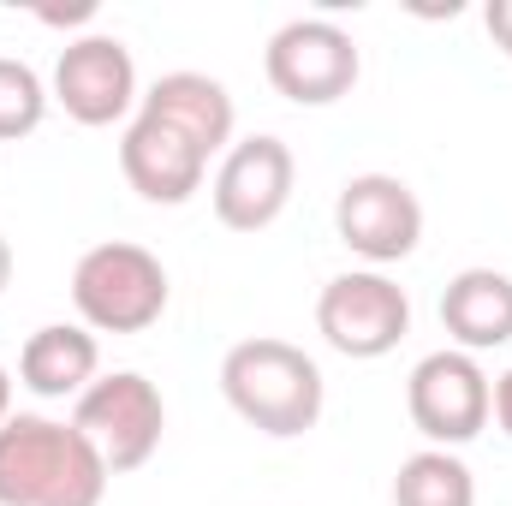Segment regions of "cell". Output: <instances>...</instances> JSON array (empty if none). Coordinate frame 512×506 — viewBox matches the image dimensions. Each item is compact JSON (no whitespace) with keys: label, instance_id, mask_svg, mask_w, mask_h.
I'll use <instances>...</instances> for the list:
<instances>
[{"label":"cell","instance_id":"ba28073f","mask_svg":"<svg viewBox=\"0 0 512 506\" xmlns=\"http://www.w3.org/2000/svg\"><path fill=\"white\" fill-rule=\"evenodd\" d=\"M334 233H340L346 251L376 262V268L405 262L423 239V203L393 173H358L334 197Z\"/></svg>","mask_w":512,"mask_h":506},{"label":"cell","instance_id":"ac0fdd59","mask_svg":"<svg viewBox=\"0 0 512 506\" xmlns=\"http://www.w3.org/2000/svg\"><path fill=\"white\" fill-rule=\"evenodd\" d=\"M489 417L501 423V435L512 441V370H507L501 381H495V411H489Z\"/></svg>","mask_w":512,"mask_h":506},{"label":"cell","instance_id":"6da1fadb","mask_svg":"<svg viewBox=\"0 0 512 506\" xmlns=\"http://www.w3.org/2000/svg\"><path fill=\"white\" fill-rule=\"evenodd\" d=\"M102 453L54 417H6L0 423V506H102L108 495Z\"/></svg>","mask_w":512,"mask_h":506},{"label":"cell","instance_id":"ffe728a7","mask_svg":"<svg viewBox=\"0 0 512 506\" xmlns=\"http://www.w3.org/2000/svg\"><path fill=\"white\" fill-rule=\"evenodd\" d=\"M6 286H12V245L0 239V292H6Z\"/></svg>","mask_w":512,"mask_h":506},{"label":"cell","instance_id":"7a4b0ae2","mask_svg":"<svg viewBox=\"0 0 512 506\" xmlns=\"http://www.w3.org/2000/svg\"><path fill=\"white\" fill-rule=\"evenodd\" d=\"M221 393L268 441L310 435L322 423V399H328L316 358L304 346H292V340H274V334L239 340L221 358Z\"/></svg>","mask_w":512,"mask_h":506},{"label":"cell","instance_id":"8fae6325","mask_svg":"<svg viewBox=\"0 0 512 506\" xmlns=\"http://www.w3.org/2000/svg\"><path fill=\"white\" fill-rule=\"evenodd\" d=\"M120 173H126V185L143 203L179 209V203H191V197L203 191L209 155H203L185 131H173L167 120L137 114L126 126V137H120Z\"/></svg>","mask_w":512,"mask_h":506},{"label":"cell","instance_id":"52a82bcc","mask_svg":"<svg viewBox=\"0 0 512 506\" xmlns=\"http://www.w3.org/2000/svg\"><path fill=\"white\" fill-rule=\"evenodd\" d=\"M405 411L417 423V435L429 447H465L489 429V411H495V381L483 376V364L459 346L447 352H429L411 381H405Z\"/></svg>","mask_w":512,"mask_h":506},{"label":"cell","instance_id":"9a60e30c","mask_svg":"<svg viewBox=\"0 0 512 506\" xmlns=\"http://www.w3.org/2000/svg\"><path fill=\"white\" fill-rule=\"evenodd\" d=\"M393 506H477V477H471V465L459 453L423 447V453L399 459Z\"/></svg>","mask_w":512,"mask_h":506},{"label":"cell","instance_id":"7c38bea8","mask_svg":"<svg viewBox=\"0 0 512 506\" xmlns=\"http://www.w3.org/2000/svg\"><path fill=\"white\" fill-rule=\"evenodd\" d=\"M137 114H155L173 131H185L203 155L233 149V126H239V108H233L227 84L209 78V72H167V78H155L149 96L137 102Z\"/></svg>","mask_w":512,"mask_h":506},{"label":"cell","instance_id":"5bb4252c","mask_svg":"<svg viewBox=\"0 0 512 506\" xmlns=\"http://www.w3.org/2000/svg\"><path fill=\"white\" fill-rule=\"evenodd\" d=\"M102 364V346L84 322H48L24 340L18 352V381L36 393V399H78Z\"/></svg>","mask_w":512,"mask_h":506},{"label":"cell","instance_id":"8992f818","mask_svg":"<svg viewBox=\"0 0 512 506\" xmlns=\"http://www.w3.org/2000/svg\"><path fill=\"white\" fill-rule=\"evenodd\" d=\"M262 72L268 84L298 102V108H328L340 96H352L364 60H358V42L334 24V18H292L268 36L262 48Z\"/></svg>","mask_w":512,"mask_h":506},{"label":"cell","instance_id":"5b68a950","mask_svg":"<svg viewBox=\"0 0 512 506\" xmlns=\"http://www.w3.org/2000/svg\"><path fill=\"white\" fill-rule=\"evenodd\" d=\"M316 334L340 352V358H387L405 334H411V298L399 280H387L382 268H352L334 274L316 298Z\"/></svg>","mask_w":512,"mask_h":506},{"label":"cell","instance_id":"e0dca14e","mask_svg":"<svg viewBox=\"0 0 512 506\" xmlns=\"http://www.w3.org/2000/svg\"><path fill=\"white\" fill-rule=\"evenodd\" d=\"M483 24H489V36H495V48L512 60V0H489V12H483Z\"/></svg>","mask_w":512,"mask_h":506},{"label":"cell","instance_id":"3957f363","mask_svg":"<svg viewBox=\"0 0 512 506\" xmlns=\"http://www.w3.org/2000/svg\"><path fill=\"white\" fill-rule=\"evenodd\" d=\"M167 298H173V286H167L161 256L126 245V239L90 245L72 268V304L90 334H143L161 322Z\"/></svg>","mask_w":512,"mask_h":506},{"label":"cell","instance_id":"4fadbf2b","mask_svg":"<svg viewBox=\"0 0 512 506\" xmlns=\"http://www.w3.org/2000/svg\"><path fill=\"white\" fill-rule=\"evenodd\" d=\"M441 328L459 352H495L512 340V274L501 268H465L441 292Z\"/></svg>","mask_w":512,"mask_h":506},{"label":"cell","instance_id":"277c9868","mask_svg":"<svg viewBox=\"0 0 512 506\" xmlns=\"http://www.w3.org/2000/svg\"><path fill=\"white\" fill-rule=\"evenodd\" d=\"M72 429L102 453V465L114 477H126L137 465L155 459L161 435H167V405H161V387L137 370H114V376H96L78 399H72Z\"/></svg>","mask_w":512,"mask_h":506},{"label":"cell","instance_id":"30bf717a","mask_svg":"<svg viewBox=\"0 0 512 506\" xmlns=\"http://www.w3.org/2000/svg\"><path fill=\"white\" fill-rule=\"evenodd\" d=\"M54 102L78 126H120L137 96V66L120 36H78L54 60Z\"/></svg>","mask_w":512,"mask_h":506},{"label":"cell","instance_id":"d6986e66","mask_svg":"<svg viewBox=\"0 0 512 506\" xmlns=\"http://www.w3.org/2000/svg\"><path fill=\"white\" fill-rule=\"evenodd\" d=\"M6 417H12V370L0 364V423H6Z\"/></svg>","mask_w":512,"mask_h":506},{"label":"cell","instance_id":"9c48e42d","mask_svg":"<svg viewBox=\"0 0 512 506\" xmlns=\"http://www.w3.org/2000/svg\"><path fill=\"white\" fill-rule=\"evenodd\" d=\"M292 179H298V161H292V149L280 137L256 131L245 143H233L221 155V167H215V185H209L215 221L233 227V233L274 227L286 215V203H292Z\"/></svg>","mask_w":512,"mask_h":506},{"label":"cell","instance_id":"2e32d148","mask_svg":"<svg viewBox=\"0 0 512 506\" xmlns=\"http://www.w3.org/2000/svg\"><path fill=\"white\" fill-rule=\"evenodd\" d=\"M48 102H54V90L36 78V66L0 54V143L30 137V131L48 120Z\"/></svg>","mask_w":512,"mask_h":506}]
</instances>
